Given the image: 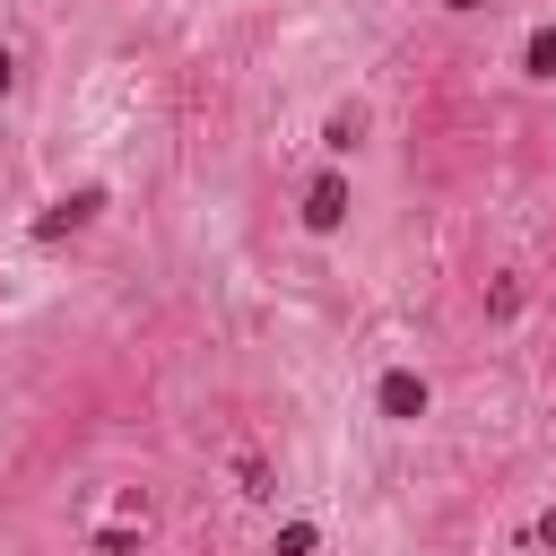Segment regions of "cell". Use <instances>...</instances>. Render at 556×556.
<instances>
[{
    "mask_svg": "<svg viewBox=\"0 0 556 556\" xmlns=\"http://www.w3.org/2000/svg\"><path fill=\"white\" fill-rule=\"evenodd\" d=\"M104 217V182H78V191H61L43 217H35V235L52 243V235H78V226H96Z\"/></svg>",
    "mask_w": 556,
    "mask_h": 556,
    "instance_id": "1",
    "label": "cell"
},
{
    "mask_svg": "<svg viewBox=\"0 0 556 556\" xmlns=\"http://www.w3.org/2000/svg\"><path fill=\"white\" fill-rule=\"evenodd\" d=\"M426 400H434V391H426V374H408V365H391V374L374 382V408H382L391 426H408V417H426Z\"/></svg>",
    "mask_w": 556,
    "mask_h": 556,
    "instance_id": "2",
    "label": "cell"
},
{
    "mask_svg": "<svg viewBox=\"0 0 556 556\" xmlns=\"http://www.w3.org/2000/svg\"><path fill=\"white\" fill-rule=\"evenodd\" d=\"M304 226L313 235H339L348 226V174H313L304 182Z\"/></svg>",
    "mask_w": 556,
    "mask_h": 556,
    "instance_id": "3",
    "label": "cell"
},
{
    "mask_svg": "<svg viewBox=\"0 0 556 556\" xmlns=\"http://www.w3.org/2000/svg\"><path fill=\"white\" fill-rule=\"evenodd\" d=\"M235 486H243L252 504H269V495H278V486H269V460H261V452H235Z\"/></svg>",
    "mask_w": 556,
    "mask_h": 556,
    "instance_id": "4",
    "label": "cell"
},
{
    "mask_svg": "<svg viewBox=\"0 0 556 556\" xmlns=\"http://www.w3.org/2000/svg\"><path fill=\"white\" fill-rule=\"evenodd\" d=\"M313 547H321L313 521H278V539H269V556H313Z\"/></svg>",
    "mask_w": 556,
    "mask_h": 556,
    "instance_id": "5",
    "label": "cell"
},
{
    "mask_svg": "<svg viewBox=\"0 0 556 556\" xmlns=\"http://www.w3.org/2000/svg\"><path fill=\"white\" fill-rule=\"evenodd\" d=\"M521 61H530V78H556V26H539V35L521 43Z\"/></svg>",
    "mask_w": 556,
    "mask_h": 556,
    "instance_id": "6",
    "label": "cell"
},
{
    "mask_svg": "<svg viewBox=\"0 0 556 556\" xmlns=\"http://www.w3.org/2000/svg\"><path fill=\"white\" fill-rule=\"evenodd\" d=\"M356 130H365V113H356V104H339V113H330V130H321V148H356Z\"/></svg>",
    "mask_w": 556,
    "mask_h": 556,
    "instance_id": "7",
    "label": "cell"
},
{
    "mask_svg": "<svg viewBox=\"0 0 556 556\" xmlns=\"http://www.w3.org/2000/svg\"><path fill=\"white\" fill-rule=\"evenodd\" d=\"M9 96H17V52L0 43V104H9Z\"/></svg>",
    "mask_w": 556,
    "mask_h": 556,
    "instance_id": "8",
    "label": "cell"
},
{
    "mask_svg": "<svg viewBox=\"0 0 556 556\" xmlns=\"http://www.w3.org/2000/svg\"><path fill=\"white\" fill-rule=\"evenodd\" d=\"M443 9H486V0H443Z\"/></svg>",
    "mask_w": 556,
    "mask_h": 556,
    "instance_id": "9",
    "label": "cell"
}]
</instances>
